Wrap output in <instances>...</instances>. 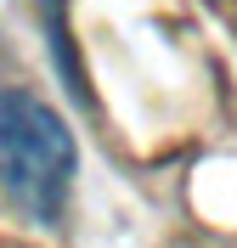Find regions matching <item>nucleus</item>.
<instances>
[{"instance_id": "nucleus-1", "label": "nucleus", "mask_w": 237, "mask_h": 248, "mask_svg": "<svg viewBox=\"0 0 237 248\" xmlns=\"http://www.w3.org/2000/svg\"><path fill=\"white\" fill-rule=\"evenodd\" d=\"M79 170V147L57 108L29 91H0V192L29 220L57 226L68 209V186Z\"/></svg>"}]
</instances>
